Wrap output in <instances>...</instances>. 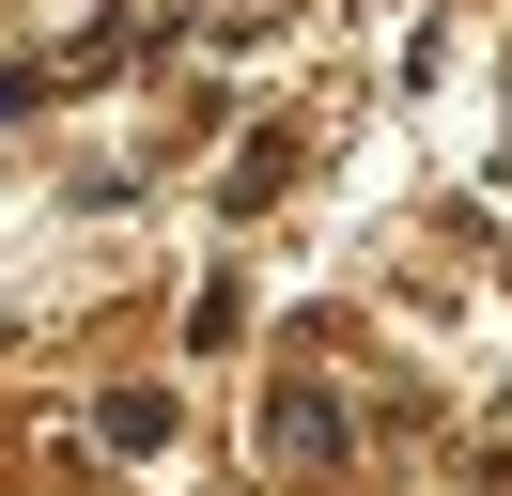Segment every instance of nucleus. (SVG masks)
Listing matches in <instances>:
<instances>
[{
    "mask_svg": "<svg viewBox=\"0 0 512 496\" xmlns=\"http://www.w3.org/2000/svg\"><path fill=\"white\" fill-rule=\"evenodd\" d=\"M280 450H295V465H326V450H342V419H326L311 388H280Z\"/></svg>",
    "mask_w": 512,
    "mask_h": 496,
    "instance_id": "f257e3e1",
    "label": "nucleus"
}]
</instances>
